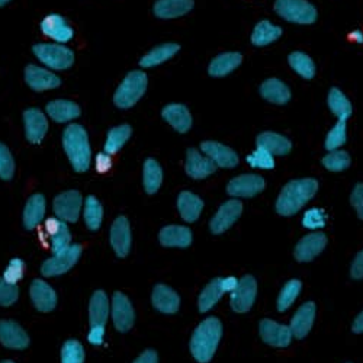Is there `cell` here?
Here are the masks:
<instances>
[{
  "label": "cell",
  "mask_w": 363,
  "mask_h": 363,
  "mask_svg": "<svg viewBox=\"0 0 363 363\" xmlns=\"http://www.w3.org/2000/svg\"><path fill=\"white\" fill-rule=\"evenodd\" d=\"M318 191V184L314 179H296L286 184L277 201V213L284 217L296 214Z\"/></svg>",
  "instance_id": "1"
},
{
  "label": "cell",
  "mask_w": 363,
  "mask_h": 363,
  "mask_svg": "<svg viewBox=\"0 0 363 363\" xmlns=\"http://www.w3.org/2000/svg\"><path fill=\"white\" fill-rule=\"evenodd\" d=\"M223 337V324L218 318L209 317L203 320L194 331L191 339L192 356L199 363H208L214 357Z\"/></svg>",
  "instance_id": "2"
},
{
  "label": "cell",
  "mask_w": 363,
  "mask_h": 363,
  "mask_svg": "<svg viewBox=\"0 0 363 363\" xmlns=\"http://www.w3.org/2000/svg\"><path fill=\"white\" fill-rule=\"evenodd\" d=\"M63 147L76 172L83 173L89 170L92 162V150H90L87 133L82 125L73 124L65 130Z\"/></svg>",
  "instance_id": "3"
},
{
  "label": "cell",
  "mask_w": 363,
  "mask_h": 363,
  "mask_svg": "<svg viewBox=\"0 0 363 363\" xmlns=\"http://www.w3.org/2000/svg\"><path fill=\"white\" fill-rule=\"evenodd\" d=\"M148 84L147 74L144 72L135 70L127 74V77L123 80L116 89L113 102L121 109H128L134 106L145 94Z\"/></svg>",
  "instance_id": "4"
},
{
  "label": "cell",
  "mask_w": 363,
  "mask_h": 363,
  "mask_svg": "<svg viewBox=\"0 0 363 363\" xmlns=\"http://www.w3.org/2000/svg\"><path fill=\"white\" fill-rule=\"evenodd\" d=\"M33 51L43 65L52 70H67L74 63V52L66 45L37 44Z\"/></svg>",
  "instance_id": "5"
},
{
  "label": "cell",
  "mask_w": 363,
  "mask_h": 363,
  "mask_svg": "<svg viewBox=\"0 0 363 363\" xmlns=\"http://www.w3.org/2000/svg\"><path fill=\"white\" fill-rule=\"evenodd\" d=\"M277 13L288 22L310 25L317 19L315 8L307 0H277Z\"/></svg>",
  "instance_id": "6"
},
{
  "label": "cell",
  "mask_w": 363,
  "mask_h": 363,
  "mask_svg": "<svg viewBox=\"0 0 363 363\" xmlns=\"http://www.w3.org/2000/svg\"><path fill=\"white\" fill-rule=\"evenodd\" d=\"M82 246L70 245L63 252L55 253L52 257L47 259L41 266V274L44 277H57L69 272L80 259Z\"/></svg>",
  "instance_id": "7"
},
{
  "label": "cell",
  "mask_w": 363,
  "mask_h": 363,
  "mask_svg": "<svg viewBox=\"0 0 363 363\" xmlns=\"http://www.w3.org/2000/svg\"><path fill=\"white\" fill-rule=\"evenodd\" d=\"M257 295V282L252 275H246L238 281L237 288L231 292V299H230V304L231 308L235 313H247L253 304H255V299Z\"/></svg>",
  "instance_id": "8"
},
{
  "label": "cell",
  "mask_w": 363,
  "mask_h": 363,
  "mask_svg": "<svg viewBox=\"0 0 363 363\" xmlns=\"http://www.w3.org/2000/svg\"><path fill=\"white\" fill-rule=\"evenodd\" d=\"M82 195L77 191H67L60 194L54 199V213L57 218L66 223H76L82 209Z\"/></svg>",
  "instance_id": "9"
},
{
  "label": "cell",
  "mask_w": 363,
  "mask_h": 363,
  "mask_svg": "<svg viewBox=\"0 0 363 363\" xmlns=\"http://www.w3.org/2000/svg\"><path fill=\"white\" fill-rule=\"evenodd\" d=\"M112 318L118 331L127 333L133 328L135 321V313L131 301L123 294L115 292L112 298Z\"/></svg>",
  "instance_id": "10"
},
{
  "label": "cell",
  "mask_w": 363,
  "mask_h": 363,
  "mask_svg": "<svg viewBox=\"0 0 363 363\" xmlns=\"http://www.w3.org/2000/svg\"><path fill=\"white\" fill-rule=\"evenodd\" d=\"M264 179L259 174H241L230 180L227 192L235 198H253L264 189Z\"/></svg>",
  "instance_id": "11"
},
{
  "label": "cell",
  "mask_w": 363,
  "mask_h": 363,
  "mask_svg": "<svg viewBox=\"0 0 363 363\" xmlns=\"http://www.w3.org/2000/svg\"><path fill=\"white\" fill-rule=\"evenodd\" d=\"M262 340L274 347H288L292 342V331L288 325L279 324L274 320H262L259 325Z\"/></svg>",
  "instance_id": "12"
},
{
  "label": "cell",
  "mask_w": 363,
  "mask_h": 363,
  "mask_svg": "<svg viewBox=\"0 0 363 363\" xmlns=\"http://www.w3.org/2000/svg\"><path fill=\"white\" fill-rule=\"evenodd\" d=\"M241 213H243V203L237 199L227 201L220 206L217 211V214L214 218L209 223V228L214 234H223L228 228H231L235 221L241 217Z\"/></svg>",
  "instance_id": "13"
},
{
  "label": "cell",
  "mask_w": 363,
  "mask_h": 363,
  "mask_svg": "<svg viewBox=\"0 0 363 363\" xmlns=\"http://www.w3.org/2000/svg\"><path fill=\"white\" fill-rule=\"evenodd\" d=\"M23 125L26 140L33 144H40L48 131V121L38 108H29L23 112Z\"/></svg>",
  "instance_id": "14"
},
{
  "label": "cell",
  "mask_w": 363,
  "mask_h": 363,
  "mask_svg": "<svg viewBox=\"0 0 363 363\" xmlns=\"http://www.w3.org/2000/svg\"><path fill=\"white\" fill-rule=\"evenodd\" d=\"M41 31L45 37L58 44H66L74 37L73 28L62 15H48L41 22Z\"/></svg>",
  "instance_id": "15"
},
{
  "label": "cell",
  "mask_w": 363,
  "mask_h": 363,
  "mask_svg": "<svg viewBox=\"0 0 363 363\" xmlns=\"http://www.w3.org/2000/svg\"><path fill=\"white\" fill-rule=\"evenodd\" d=\"M25 82L28 83L29 87L35 90V92H44V90L57 89L60 84H62V80H60L57 74H54L52 72L44 67L34 66V65H29L25 69Z\"/></svg>",
  "instance_id": "16"
},
{
  "label": "cell",
  "mask_w": 363,
  "mask_h": 363,
  "mask_svg": "<svg viewBox=\"0 0 363 363\" xmlns=\"http://www.w3.org/2000/svg\"><path fill=\"white\" fill-rule=\"evenodd\" d=\"M111 246L118 257H127L131 249V228L127 217H118L111 227Z\"/></svg>",
  "instance_id": "17"
},
{
  "label": "cell",
  "mask_w": 363,
  "mask_h": 363,
  "mask_svg": "<svg viewBox=\"0 0 363 363\" xmlns=\"http://www.w3.org/2000/svg\"><path fill=\"white\" fill-rule=\"evenodd\" d=\"M202 153L216 163L217 167L233 169L238 164V156L230 147L217 141H203L201 144Z\"/></svg>",
  "instance_id": "18"
},
{
  "label": "cell",
  "mask_w": 363,
  "mask_h": 363,
  "mask_svg": "<svg viewBox=\"0 0 363 363\" xmlns=\"http://www.w3.org/2000/svg\"><path fill=\"white\" fill-rule=\"evenodd\" d=\"M327 246V235L324 233H313L301 238L295 247V259L298 262H311Z\"/></svg>",
  "instance_id": "19"
},
{
  "label": "cell",
  "mask_w": 363,
  "mask_h": 363,
  "mask_svg": "<svg viewBox=\"0 0 363 363\" xmlns=\"http://www.w3.org/2000/svg\"><path fill=\"white\" fill-rule=\"evenodd\" d=\"M315 314H317V308L314 302L310 301V302H306V304H302L291 320L289 328L292 331V336L296 339H304L313 328Z\"/></svg>",
  "instance_id": "20"
},
{
  "label": "cell",
  "mask_w": 363,
  "mask_h": 363,
  "mask_svg": "<svg viewBox=\"0 0 363 363\" xmlns=\"http://www.w3.org/2000/svg\"><path fill=\"white\" fill-rule=\"evenodd\" d=\"M0 343L5 347L22 350L29 346V337L26 331L15 321H0Z\"/></svg>",
  "instance_id": "21"
},
{
  "label": "cell",
  "mask_w": 363,
  "mask_h": 363,
  "mask_svg": "<svg viewBox=\"0 0 363 363\" xmlns=\"http://www.w3.org/2000/svg\"><path fill=\"white\" fill-rule=\"evenodd\" d=\"M45 233L50 237L51 250L54 255L63 252L70 246L72 234L66 221H62L60 218H48L45 221Z\"/></svg>",
  "instance_id": "22"
},
{
  "label": "cell",
  "mask_w": 363,
  "mask_h": 363,
  "mask_svg": "<svg viewBox=\"0 0 363 363\" xmlns=\"http://www.w3.org/2000/svg\"><path fill=\"white\" fill-rule=\"evenodd\" d=\"M29 294H31V299L34 302L35 308L41 313H50L57 307L55 291L41 279H35L31 284Z\"/></svg>",
  "instance_id": "23"
},
{
  "label": "cell",
  "mask_w": 363,
  "mask_h": 363,
  "mask_svg": "<svg viewBox=\"0 0 363 363\" xmlns=\"http://www.w3.org/2000/svg\"><path fill=\"white\" fill-rule=\"evenodd\" d=\"M186 173L194 179H205L217 170L216 163L209 157L201 155L198 150L189 148L186 153Z\"/></svg>",
  "instance_id": "24"
},
{
  "label": "cell",
  "mask_w": 363,
  "mask_h": 363,
  "mask_svg": "<svg viewBox=\"0 0 363 363\" xmlns=\"http://www.w3.org/2000/svg\"><path fill=\"white\" fill-rule=\"evenodd\" d=\"M162 116L177 133H188L192 127V115L185 105L170 104L163 108Z\"/></svg>",
  "instance_id": "25"
},
{
  "label": "cell",
  "mask_w": 363,
  "mask_h": 363,
  "mask_svg": "<svg viewBox=\"0 0 363 363\" xmlns=\"http://www.w3.org/2000/svg\"><path fill=\"white\" fill-rule=\"evenodd\" d=\"M159 240L164 247L186 249L192 245V231L184 225H167L162 228Z\"/></svg>",
  "instance_id": "26"
},
{
  "label": "cell",
  "mask_w": 363,
  "mask_h": 363,
  "mask_svg": "<svg viewBox=\"0 0 363 363\" xmlns=\"http://www.w3.org/2000/svg\"><path fill=\"white\" fill-rule=\"evenodd\" d=\"M151 301L155 308L163 314H174L180 307L179 295L167 285H156Z\"/></svg>",
  "instance_id": "27"
},
{
  "label": "cell",
  "mask_w": 363,
  "mask_h": 363,
  "mask_svg": "<svg viewBox=\"0 0 363 363\" xmlns=\"http://www.w3.org/2000/svg\"><path fill=\"white\" fill-rule=\"evenodd\" d=\"M192 8L194 0H157L153 11L160 19H174L189 13Z\"/></svg>",
  "instance_id": "28"
},
{
  "label": "cell",
  "mask_w": 363,
  "mask_h": 363,
  "mask_svg": "<svg viewBox=\"0 0 363 363\" xmlns=\"http://www.w3.org/2000/svg\"><path fill=\"white\" fill-rule=\"evenodd\" d=\"M45 111H47V115L58 124L69 123V121L79 118L82 113L80 106L77 104L66 99H58V101L50 102Z\"/></svg>",
  "instance_id": "29"
},
{
  "label": "cell",
  "mask_w": 363,
  "mask_h": 363,
  "mask_svg": "<svg viewBox=\"0 0 363 363\" xmlns=\"http://www.w3.org/2000/svg\"><path fill=\"white\" fill-rule=\"evenodd\" d=\"M45 216V198L41 194H35L28 199L23 208V225L26 230L37 228Z\"/></svg>",
  "instance_id": "30"
},
{
  "label": "cell",
  "mask_w": 363,
  "mask_h": 363,
  "mask_svg": "<svg viewBox=\"0 0 363 363\" xmlns=\"http://www.w3.org/2000/svg\"><path fill=\"white\" fill-rule=\"evenodd\" d=\"M177 209L186 223H195L203 209V201L195 194L185 191L177 198Z\"/></svg>",
  "instance_id": "31"
},
{
  "label": "cell",
  "mask_w": 363,
  "mask_h": 363,
  "mask_svg": "<svg viewBox=\"0 0 363 363\" xmlns=\"http://www.w3.org/2000/svg\"><path fill=\"white\" fill-rule=\"evenodd\" d=\"M260 95L270 104L285 105L291 99V90L284 82L278 79H269L262 83Z\"/></svg>",
  "instance_id": "32"
},
{
  "label": "cell",
  "mask_w": 363,
  "mask_h": 363,
  "mask_svg": "<svg viewBox=\"0 0 363 363\" xmlns=\"http://www.w3.org/2000/svg\"><path fill=\"white\" fill-rule=\"evenodd\" d=\"M243 62V57L238 52H225L217 55L208 67V73L213 77H224L234 72Z\"/></svg>",
  "instance_id": "33"
},
{
  "label": "cell",
  "mask_w": 363,
  "mask_h": 363,
  "mask_svg": "<svg viewBox=\"0 0 363 363\" xmlns=\"http://www.w3.org/2000/svg\"><path fill=\"white\" fill-rule=\"evenodd\" d=\"M109 299L104 291H96L90 299L89 321L90 325H105L109 317Z\"/></svg>",
  "instance_id": "34"
},
{
  "label": "cell",
  "mask_w": 363,
  "mask_h": 363,
  "mask_svg": "<svg viewBox=\"0 0 363 363\" xmlns=\"http://www.w3.org/2000/svg\"><path fill=\"white\" fill-rule=\"evenodd\" d=\"M256 144L257 147L267 150L274 156H286L292 148L291 141L277 133H262L257 137Z\"/></svg>",
  "instance_id": "35"
},
{
  "label": "cell",
  "mask_w": 363,
  "mask_h": 363,
  "mask_svg": "<svg viewBox=\"0 0 363 363\" xmlns=\"http://www.w3.org/2000/svg\"><path fill=\"white\" fill-rule=\"evenodd\" d=\"M227 294L223 285V278H216L211 281L199 295L198 308L201 313H208L211 308L217 306V302Z\"/></svg>",
  "instance_id": "36"
},
{
  "label": "cell",
  "mask_w": 363,
  "mask_h": 363,
  "mask_svg": "<svg viewBox=\"0 0 363 363\" xmlns=\"http://www.w3.org/2000/svg\"><path fill=\"white\" fill-rule=\"evenodd\" d=\"M143 182L144 189L148 195H155L163 182V170L162 166L155 159H147L143 169Z\"/></svg>",
  "instance_id": "37"
},
{
  "label": "cell",
  "mask_w": 363,
  "mask_h": 363,
  "mask_svg": "<svg viewBox=\"0 0 363 363\" xmlns=\"http://www.w3.org/2000/svg\"><path fill=\"white\" fill-rule=\"evenodd\" d=\"M179 51V45L177 44H163L159 45L156 48L151 50L150 52H147L140 62V66L144 69H151L156 67L167 60H170L176 52Z\"/></svg>",
  "instance_id": "38"
},
{
  "label": "cell",
  "mask_w": 363,
  "mask_h": 363,
  "mask_svg": "<svg viewBox=\"0 0 363 363\" xmlns=\"http://www.w3.org/2000/svg\"><path fill=\"white\" fill-rule=\"evenodd\" d=\"M282 35V29L269 21H262L256 25L255 31L252 34V43L256 47H264L270 43L277 41Z\"/></svg>",
  "instance_id": "39"
},
{
  "label": "cell",
  "mask_w": 363,
  "mask_h": 363,
  "mask_svg": "<svg viewBox=\"0 0 363 363\" xmlns=\"http://www.w3.org/2000/svg\"><path fill=\"white\" fill-rule=\"evenodd\" d=\"M104 220V206L95 196H87L84 201V223L89 230L96 231L101 228Z\"/></svg>",
  "instance_id": "40"
},
{
  "label": "cell",
  "mask_w": 363,
  "mask_h": 363,
  "mask_svg": "<svg viewBox=\"0 0 363 363\" xmlns=\"http://www.w3.org/2000/svg\"><path fill=\"white\" fill-rule=\"evenodd\" d=\"M328 108L331 109V112L335 113L339 119L346 121L347 118L352 116V104L349 102V99L343 95V92H340L339 89L333 87L328 94V99H327Z\"/></svg>",
  "instance_id": "41"
},
{
  "label": "cell",
  "mask_w": 363,
  "mask_h": 363,
  "mask_svg": "<svg viewBox=\"0 0 363 363\" xmlns=\"http://www.w3.org/2000/svg\"><path fill=\"white\" fill-rule=\"evenodd\" d=\"M133 134V130L130 125H119L108 133L106 143H105V153L115 155L125 145V143L130 140Z\"/></svg>",
  "instance_id": "42"
},
{
  "label": "cell",
  "mask_w": 363,
  "mask_h": 363,
  "mask_svg": "<svg viewBox=\"0 0 363 363\" xmlns=\"http://www.w3.org/2000/svg\"><path fill=\"white\" fill-rule=\"evenodd\" d=\"M289 66L294 69V72H296L301 77H304L307 80H311L315 76V65L313 60L304 54V52H292L288 57Z\"/></svg>",
  "instance_id": "43"
},
{
  "label": "cell",
  "mask_w": 363,
  "mask_h": 363,
  "mask_svg": "<svg viewBox=\"0 0 363 363\" xmlns=\"http://www.w3.org/2000/svg\"><path fill=\"white\" fill-rule=\"evenodd\" d=\"M301 289H302V284H301V281H298V279H292V281L286 282V284H285V286L282 288V291H281L279 296H278V302H277L278 311H281V313L286 311V310L294 304L295 299L298 298V295H299Z\"/></svg>",
  "instance_id": "44"
},
{
  "label": "cell",
  "mask_w": 363,
  "mask_h": 363,
  "mask_svg": "<svg viewBox=\"0 0 363 363\" xmlns=\"http://www.w3.org/2000/svg\"><path fill=\"white\" fill-rule=\"evenodd\" d=\"M323 166L330 172H343L350 166V156L346 151L333 150L323 159Z\"/></svg>",
  "instance_id": "45"
},
{
  "label": "cell",
  "mask_w": 363,
  "mask_h": 363,
  "mask_svg": "<svg viewBox=\"0 0 363 363\" xmlns=\"http://www.w3.org/2000/svg\"><path fill=\"white\" fill-rule=\"evenodd\" d=\"M345 143H346V121L339 119V123L327 134L325 148L330 151L339 150Z\"/></svg>",
  "instance_id": "46"
},
{
  "label": "cell",
  "mask_w": 363,
  "mask_h": 363,
  "mask_svg": "<svg viewBox=\"0 0 363 363\" xmlns=\"http://www.w3.org/2000/svg\"><path fill=\"white\" fill-rule=\"evenodd\" d=\"M247 163L255 169L269 170V169L275 167L274 155H270L267 150L260 148V147H257V150L253 151V153L247 157Z\"/></svg>",
  "instance_id": "47"
},
{
  "label": "cell",
  "mask_w": 363,
  "mask_h": 363,
  "mask_svg": "<svg viewBox=\"0 0 363 363\" xmlns=\"http://www.w3.org/2000/svg\"><path fill=\"white\" fill-rule=\"evenodd\" d=\"M84 350L77 340H69L62 349V363H83Z\"/></svg>",
  "instance_id": "48"
},
{
  "label": "cell",
  "mask_w": 363,
  "mask_h": 363,
  "mask_svg": "<svg viewBox=\"0 0 363 363\" xmlns=\"http://www.w3.org/2000/svg\"><path fill=\"white\" fill-rule=\"evenodd\" d=\"M15 173V162L9 148L0 143V177L4 180H11Z\"/></svg>",
  "instance_id": "49"
},
{
  "label": "cell",
  "mask_w": 363,
  "mask_h": 363,
  "mask_svg": "<svg viewBox=\"0 0 363 363\" xmlns=\"http://www.w3.org/2000/svg\"><path fill=\"white\" fill-rule=\"evenodd\" d=\"M19 298V289L16 285L8 284L4 278H0V306L11 307Z\"/></svg>",
  "instance_id": "50"
},
{
  "label": "cell",
  "mask_w": 363,
  "mask_h": 363,
  "mask_svg": "<svg viewBox=\"0 0 363 363\" xmlns=\"http://www.w3.org/2000/svg\"><path fill=\"white\" fill-rule=\"evenodd\" d=\"M325 220H327V217H325L323 209L313 208V209H308L304 218H302V225L308 230H318L325 225Z\"/></svg>",
  "instance_id": "51"
},
{
  "label": "cell",
  "mask_w": 363,
  "mask_h": 363,
  "mask_svg": "<svg viewBox=\"0 0 363 363\" xmlns=\"http://www.w3.org/2000/svg\"><path fill=\"white\" fill-rule=\"evenodd\" d=\"M23 270H25V263L21 259H12L9 262L6 270H5L4 279L8 284L16 285L22 279V277H23Z\"/></svg>",
  "instance_id": "52"
},
{
  "label": "cell",
  "mask_w": 363,
  "mask_h": 363,
  "mask_svg": "<svg viewBox=\"0 0 363 363\" xmlns=\"http://www.w3.org/2000/svg\"><path fill=\"white\" fill-rule=\"evenodd\" d=\"M350 202L354 206L360 220H363V184H357L352 192Z\"/></svg>",
  "instance_id": "53"
},
{
  "label": "cell",
  "mask_w": 363,
  "mask_h": 363,
  "mask_svg": "<svg viewBox=\"0 0 363 363\" xmlns=\"http://www.w3.org/2000/svg\"><path fill=\"white\" fill-rule=\"evenodd\" d=\"M104 337H105V325H90V331L87 336L90 343L94 346H101L104 343Z\"/></svg>",
  "instance_id": "54"
},
{
  "label": "cell",
  "mask_w": 363,
  "mask_h": 363,
  "mask_svg": "<svg viewBox=\"0 0 363 363\" xmlns=\"http://www.w3.org/2000/svg\"><path fill=\"white\" fill-rule=\"evenodd\" d=\"M95 167L99 173H106L112 167V157L108 153H99L95 159Z\"/></svg>",
  "instance_id": "55"
},
{
  "label": "cell",
  "mask_w": 363,
  "mask_h": 363,
  "mask_svg": "<svg viewBox=\"0 0 363 363\" xmlns=\"http://www.w3.org/2000/svg\"><path fill=\"white\" fill-rule=\"evenodd\" d=\"M350 275L353 279H363V250L354 257L350 267Z\"/></svg>",
  "instance_id": "56"
},
{
  "label": "cell",
  "mask_w": 363,
  "mask_h": 363,
  "mask_svg": "<svg viewBox=\"0 0 363 363\" xmlns=\"http://www.w3.org/2000/svg\"><path fill=\"white\" fill-rule=\"evenodd\" d=\"M134 363H159V356L155 350H145L143 352V354L138 356V359L134 360Z\"/></svg>",
  "instance_id": "57"
},
{
  "label": "cell",
  "mask_w": 363,
  "mask_h": 363,
  "mask_svg": "<svg viewBox=\"0 0 363 363\" xmlns=\"http://www.w3.org/2000/svg\"><path fill=\"white\" fill-rule=\"evenodd\" d=\"M352 330L356 333V335H360V333H363V311H362V313L356 317V320L353 321Z\"/></svg>",
  "instance_id": "58"
},
{
  "label": "cell",
  "mask_w": 363,
  "mask_h": 363,
  "mask_svg": "<svg viewBox=\"0 0 363 363\" xmlns=\"http://www.w3.org/2000/svg\"><path fill=\"white\" fill-rule=\"evenodd\" d=\"M350 38H353L354 41H357V43H363V34L360 33V31H357V33H354Z\"/></svg>",
  "instance_id": "59"
},
{
  "label": "cell",
  "mask_w": 363,
  "mask_h": 363,
  "mask_svg": "<svg viewBox=\"0 0 363 363\" xmlns=\"http://www.w3.org/2000/svg\"><path fill=\"white\" fill-rule=\"evenodd\" d=\"M9 2H11V0H0V8L5 6V5H8Z\"/></svg>",
  "instance_id": "60"
},
{
  "label": "cell",
  "mask_w": 363,
  "mask_h": 363,
  "mask_svg": "<svg viewBox=\"0 0 363 363\" xmlns=\"http://www.w3.org/2000/svg\"><path fill=\"white\" fill-rule=\"evenodd\" d=\"M2 363H13V362H12V360H4Z\"/></svg>",
  "instance_id": "61"
}]
</instances>
